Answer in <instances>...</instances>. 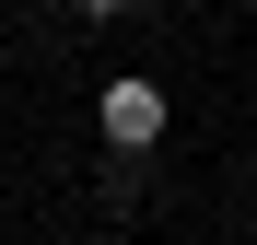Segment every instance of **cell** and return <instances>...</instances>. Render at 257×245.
<instances>
[{"instance_id": "obj_1", "label": "cell", "mask_w": 257, "mask_h": 245, "mask_svg": "<svg viewBox=\"0 0 257 245\" xmlns=\"http://www.w3.org/2000/svg\"><path fill=\"white\" fill-rule=\"evenodd\" d=\"M94 129H105V152H117V163H141V152L164 140V82H141V70H117L105 94H94Z\"/></svg>"}, {"instance_id": "obj_2", "label": "cell", "mask_w": 257, "mask_h": 245, "mask_svg": "<svg viewBox=\"0 0 257 245\" xmlns=\"http://www.w3.org/2000/svg\"><path fill=\"white\" fill-rule=\"evenodd\" d=\"M82 12H128V0H82Z\"/></svg>"}]
</instances>
